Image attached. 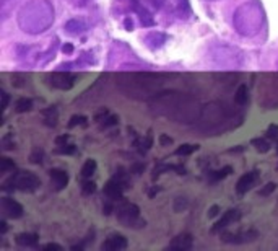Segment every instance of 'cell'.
Listing matches in <instances>:
<instances>
[{"label":"cell","mask_w":278,"mask_h":251,"mask_svg":"<svg viewBox=\"0 0 278 251\" xmlns=\"http://www.w3.org/2000/svg\"><path fill=\"white\" fill-rule=\"evenodd\" d=\"M41 188V179L33 171H16L2 183V189L11 192L18 189L21 192H34Z\"/></svg>","instance_id":"obj_1"},{"label":"cell","mask_w":278,"mask_h":251,"mask_svg":"<svg viewBox=\"0 0 278 251\" xmlns=\"http://www.w3.org/2000/svg\"><path fill=\"white\" fill-rule=\"evenodd\" d=\"M116 217L124 227L129 229H143L146 225V220L140 215V207L137 204L122 201L119 206L116 207Z\"/></svg>","instance_id":"obj_2"},{"label":"cell","mask_w":278,"mask_h":251,"mask_svg":"<svg viewBox=\"0 0 278 251\" xmlns=\"http://www.w3.org/2000/svg\"><path fill=\"white\" fill-rule=\"evenodd\" d=\"M130 173V171H129ZM129 173H126L124 168H119V173L116 171V174L112 176L108 183L104 184V196L108 197L109 201H122L124 199V191L130 188V179Z\"/></svg>","instance_id":"obj_3"},{"label":"cell","mask_w":278,"mask_h":251,"mask_svg":"<svg viewBox=\"0 0 278 251\" xmlns=\"http://www.w3.org/2000/svg\"><path fill=\"white\" fill-rule=\"evenodd\" d=\"M260 237V233L254 229L241 230V232H220V240L226 245H244L252 243Z\"/></svg>","instance_id":"obj_4"},{"label":"cell","mask_w":278,"mask_h":251,"mask_svg":"<svg viewBox=\"0 0 278 251\" xmlns=\"http://www.w3.org/2000/svg\"><path fill=\"white\" fill-rule=\"evenodd\" d=\"M0 211L5 215V217L8 219H21L23 214H25V209L23 206L15 199H11V197H2L0 199Z\"/></svg>","instance_id":"obj_5"},{"label":"cell","mask_w":278,"mask_h":251,"mask_svg":"<svg viewBox=\"0 0 278 251\" xmlns=\"http://www.w3.org/2000/svg\"><path fill=\"white\" fill-rule=\"evenodd\" d=\"M259 179H260V173L257 170H252L249 173H244L238 179V183H236V192H238L239 196L247 194V191H251L254 186L257 184Z\"/></svg>","instance_id":"obj_6"},{"label":"cell","mask_w":278,"mask_h":251,"mask_svg":"<svg viewBox=\"0 0 278 251\" xmlns=\"http://www.w3.org/2000/svg\"><path fill=\"white\" fill-rule=\"evenodd\" d=\"M239 220H241V211H238V209H229V211H226L221 215L220 220L215 222V225L211 227V233H218L224 229H228L229 225H233Z\"/></svg>","instance_id":"obj_7"},{"label":"cell","mask_w":278,"mask_h":251,"mask_svg":"<svg viewBox=\"0 0 278 251\" xmlns=\"http://www.w3.org/2000/svg\"><path fill=\"white\" fill-rule=\"evenodd\" d=\"M129 247L127 238L121 233H112L101 243V251H122Z\"/></svg>","instance_id":"obj_8"},{"label":"cell","mask_w":278,"mask_h":251,"mask_svg":"<svg viewBox=\"0 0 278 251\" xmlns=\"http://www.w3.org/2000/svg\"><path fill=\"white\" fill-rule=\"evenodd\" d=\"M49 84L54 86V88H61V90H70L73 86V80L75 75L72 74H64V72H57L49 75Z\"/></svg>","instance_id":"obj_9"},{"label":"cell","mask_w":278,"mask_h":251,"mask_svg":"<svg viewBox=\"0 0 278 251\" xmlns=\"http://www.w3.org/2000/svg\"><path fill=\"white\" fill-rule=\"evenodd\" d=\"M49 178H51V184L56 191H62L69 186V173L61 168H51L49 170Z\"/></svg>","instance_id":"obj_10"},{"label":"cell","mask_w":278,"mask_h":251,"mask_svg":"<svg viewBox=\"0 0 278 251\" xmlns=\"http://www.w3.org/2000/svg\"><path fill=\"white\" fill-rule=\"evenodd\" d=\"M194 247V237L191 233H181V235H177L173 238V242H171L166 250H177V251H186V250H191Z\"/></svg>","instance_id":"obj_11"},{"label":"cell","mask_w":278,"mask_h":251,"mask_svg":"<svg viewBox=\"0 0 278 251\" xmlns=\"http://www.w3.org/2000/svg\"><path fill=\"white\" fill-rule=\"evenodd\" d=\"M39 242V235L38 233H28V232H23L18 233L15 238V243L18 245V247L23 248H34Z\"/></svg>","instance_id":"obj_12"},{"label":"cell","mask_w":278,"mask_h":251,"mask_svg":"<svg viewBox=\"0 0 278 251\" xmlns=\"http://www.w3.org/2000/svg\"><path fill=\"white\" fill-rule=\"evenodd\" d=\"M134 145L137 147L139 154H141V155L146 154V152H148L151 149V145H153V134H151V131H148V134H146L145 137H141V139H139L137 136H135Z\"/></svg>","instance_id":"obj_13"},{"label":"cell","mask_w":278,"mask_h":251,"mask_svg":"<svg viewBox=\"0 0 278 251\" xmlns=\"http://www.w3.org/2000/svg\"><path fill=\"white\" fill-rule=\"evenodd\" d=\"M164 171H176L177 174H186V168L181 165H164V163H158V165L153 168V178L159 176Z\"/></svg>","instance_id":"obj_14"},{"label":"cell","mask_w":278,"mask_h":251,"mask_svg":"<svg viewBox=\"0 0 278 251\" xmlns=\"http://www.w3.org/2000/svg\"><path fill=\"white\" fill-rule=\"evenodd\" d=\"M251 145L254 149H256L257 152H260V154H267V152L272 149V144H270V139L265 136V137H256L251 141Z\"/></svg>","instance_id":"obj_15"},{"label":"cell","mask_w":278,"mask_h":251,"mask_svg":"<svg viewBox=\"0 0 278 251\" xmlns=\"http://www.w3.org/2000/svg\"><path fill=\"white\" fill-rule=\"evenodd\" d=\"M96 168H98L96 160L88 159V160L83 163V167H81V170H80L81 178H83V179H90V178L93 176V174L96 173Z\"/></svg>","instance_id":"obj_16"},{"label":"cell","mask_w":278,"mask_h":251,"mask_svg":"<svg viewBox=\"0 0 278 251\" xmlns=\"http://www.w3.org/2000/svg\"><path fill=\"white\" fill-rule=\"evenodd\" d=\"M233 173V168L231 167H223L221 170H216V171H210L208 173V181L210 183H216V181H220V179H223V178H226V176H229V174Z\"/></svg>","instance_id":"obj_17"},{"label":"cell","mask_w":278,"mask_h":251,"mask_svg":"<svg viewBox=\"0 0 278 251\" xmlns=\"http://www.w3.org/2000/svg\"><path fill=\"white\" fill-rule=\"evenodd\" d=\"M247 100H249V90H247V85L242 84V85H239V88L234 93V101H236V104H239V106H244Z\"/></svg>","instance_id":"obj_18"},{"label":"cell","mask_w":278,"mask_h":251,"mask_svg":"<svg viewBox=\"0 0 278 251\" xmlns=\"http://www.w3.org/2000/svg\"><path fill=\"white\" fill-rule=\"evenodd\" d=\"M65 30H67L70 34H80L81 31L86 30V25L81 20L73 18V20H70L67 25H65Z\"/></svg>","instance_id":"obj_19"},{"label":"cell","mask_w":278,"mask_h":251,"mask_svg":"<svg viewBox=\"0 0 278 251\" xmlns=\"http://www.w3.org/2000/svg\"><path fill=\"white\" fill-rule=\"evenodd\" d=\"M200 147L197 144H182V145H179V147H177L176 150H174V155H177V157H186V155H192L194 152H197Z\"/></svg>","instance_id":"obj_20"},{"label":"cell","mask_w":278,"mask_h":251,"mask_svg":"<svg viewBox=\"0 0 278 251\" xmlns=\"http://www.w3.org/2000/svg\"><path fill=\"white\" fill-rule=\"evenodd\" d=\"M33 109V101L29 98H20L15 103V111L16 113H29Z\"/></svg>","instance_id":"obj_21"},{"label":"cell","mask_w":278,"mask_h":251,"mask_svg":"<svg viewBox=\"0 0 278 251\" xmlns=\"http://www.w3.org/2000/svg\"><path fill=\"white\" fill-rule=\"evenodd\" d=\"M43 114H44V121H46L47 126H52V127H54V126L57 124V118H59V116H57L56 106H51V108L44 109Z\"/></svg>","instance_id":"obj_22"},{"label":"cell","mask_w":278,"mask_h":251,"mask_svg":"<svg viewBox=\"0 0 278 251\" xmlns=\"http://www.w3.org/2000/svg\"><path fill=\"white\" fill-rule=\"evenodd\" d=\"M15 170V162L8 159V157H3L0 159V174H7V173H13Z\"/></svg>","instance_id":"obj_23"},{"label":"cell","mask_w":278,"mask_h":251,"mask_svg":"<svg viewBox=\"0 0 278 251\" xmlns=\"http://www.w3.org/2000/svg\"><path fill=\"white\" fill-rule=\"evenodd\" d=\"M117 124H119V118H117L116 114H109L108 118L99 122V129L104 131V129H109V127H112V126H117Z\"/></svg>","instance_id":"obj_24"},{"label":"cell","mask_w":278,"mask_h":251,"mask_svg":"<svg viewBox=\"0 0 278 251\" xmlns=\"http://www.w3.org/2000/svg\"><path fill=\"white\" fill-rule=\"evenodd\" d=\"M94 191H96V183H94V181L85 179L83 183H81V194L83 196H91Z\"/></svg>","instance_id":"obj_25"},{"label":"cell","mask_w":278,"mask_h":251,"mask_svg":"<svg viewBox=\"0 0 278 251\" xmlns=\"http://www.w3.org/2000/svg\"><path fill=\"white\" fill-rule=\"evenodd\" d=\"M0 145H2V150H15V141H13V136L11 134H5L2 137V141H0Z\"/></svg>","instance_id":"obj_26"},{"label":"cell","mask_w":278,"mask_h":251,"mask_svg":"<svg viewBox=\"0 0 278 251\" xmlns=\"http://www.w3.org/2000/svg\"><path fill=\"white\" fill-rule=\"evenodd\" d=\"M86 116H83V114H73L72 118H70V121H69V127L70 129H73V127H76V126H85L86 124Z\"/></svg>","instance_id":"obj_27"},{"label":"cell","mask_w":278,"mask_h":251,"mask_svg":"<svg viewBox=\"0 0 278 251\" xmlns=\"http://www.w3.org/2000/svg\"><path fill=\"white\" fill-rule=\"evenodd\" d=\"M56 154L59 155H75L76 154V147L72 144H67V145H62V147H59L56 150Z\"/></svg>","instance_id":"obj_28"},{"label":"cell","mask_w":278,"mask_h":251,"mask_svg":"<svg viewBox=\"0 0 278 251\" xmlns=\"http://www.w3.org/2000/svg\"><path fill=\"white\" fill-rule=\"evenodd\" d=\"M43 157H44V152L36 149L31 155H29V162L34 163V165H41V163H43Z\"/></svg>","instance_id":"obj_29"},{"label":"cell","mask_w":278,"mask_h":251,"mask_svg":"<svg viewBox=\"0 0 278 251\" xmlns=\"http://www.w3.org/2000/svg\"><path fill=\"white\" fill-rule=\"evenodd\" d=\"M275 189H277V184H275V183H267V184L264 186V188L259 189V196L267 197V196H270Z\"/></svg>","instance_id":"obj_30"},{"label":"cell","mask_w":278,"mask_h":251,"mask_svg":"<svg viewBox=\"0 0 278 251\" xmlns=\"http://www.w3.org/2000/svg\"><path fill=\"white\" fill-rule=\"evenodd\" d=\"M267 137L270 139V141H278V126L277 124H270L267 127Z\"/></svg>","instance_id":"obj_31"},{"label":"cell","mask_w":278,"mask_h":251,"mask_svg":"<svg viewBox=\"0 0 278 251\" xmlns=\"http://www.w3.org/2000/svg\"><path fill=\"white\" fill-rule=\"evenodd\" d=\"M158 144L161 145V147H169V145L173 144V137H169L168 134H159Z\"/></svg>","instance_id":"obj_32"},{"label":"cell","mask_w":278,"mask_h":251,"mask_svg":"<svg viewBox=\"0 0 278 251\" xmlns=\"http://www.w3.org/2000/svg\"><path fill=\"white\" fill-rule=\"evenodd\" d=\"M108 116H109V109H108V108H103L101 111H99V113L94 114L93 121H94V122H98V124H99V122H101L103 119L108 118Z\"/></svg>","instance_id":"obj_33"},{"label":"cell","mask_w":278,"mask_h":251,"mask_svg":"<svg viewBox=\"0 0 278 251\" xmlns=\"http://www.w3.org/2000/svg\"><path fill=\"white\" fill-rule=\"evenodd\" d=\"M143 170H145V165L143 163H135V165H132L130 167V174H135V176H139V174H141L143 173Z\"/></svg>","instance_id":"obj_34"},{"label":"cell","mask_w":278,"mask_h":251,"mask_svg":"<svg viewBox=\"0 0 278 251\" xmlns=\"http://www.w3.org/2000/svg\"><path fill=\"white\" fill-rule=\"evenodd\" d=\"M186 207H187V201L184 199V197H177V201L174 204V211L181 212V211H184Z\"/></svg>","instance_id":"obj_35"},{"label":"cell","mask_w":278,"mask_h":251,"mask_svg":"<svg viewBox=\"0 0 278 251\" xmlns=\"http://www.w3.org/2000/svg\"><path fill=\"white\" fill-rule=\"evenodd\" d=\"M69 141H70V137L67 136V134H62V136L56 137V145L57 147H62V145H67Z\"/></svg>","instance_id":"obj_36"},{"label":"cell","mask_w":278,"mask_h":251,"mask_svg":"<svg viewBox=\"0 0 278 251\" xmlns=\"http://www.w3.org/2000/svg\"><path fill=\"white\" fill-rule=\"evenodd\" d=\"M0 96H2V111H5V109H7V108H8L10 95H8V93H7V91H5V90H2V95H0Z\"/></svg>","instance_id":"obj_37"},{"label":"cell","mask_w":278,"mask_h":251,"mask_svg":"<svg viewBox=\"0 0 278 251\" xmlns=\"http://www.w3.org/2000/svg\"><path fill=\"white\" fill-rule=\"evenodd\" d=\"M220 211H221L220 206H216V204H215V206H211L208 209V217H216V215L220 214Z\"/></svg>","instance_id":"obj_38"},{"label":"cell","mask_w":278,"mask_h":251,"mask_svg":"<svg viewBox=\"0 0 278 251\" xmlns=\"http://www.w3.org/2000/svg\"><path fill=\"white\" fill-rule=\"evenodd\" d=\"M43 250L46 251H49V250H57V251H62V247L61 245H57V243H47L43 247Z\"/></svg>","instance_id":"obj_39"},{"label":"cell","mask_w":278,"mask_h":251,"mask_svg":"<svg viewBox=\"0 0 278 251\" xmlns=\"http://www.w3.org/2000/svg\"><path fill=\"white\" fill-rule=\"evenodd\" d=\"M62 52H64V54H72V52H73V46L72 44H64L62 46Z\"/></svg>","instance_id":"obj_40"},{"label":"cell","mask_w":278,"mask_h":251,"mask_svg":"<svg viewBox=\"0 0 278 251\" xmlns=\"http://www.w3.org/2000/svg\"><path fill=\"white\" fill-rule=\"evenodd\" d=\"M124 26H126V30H127V31H132V28H134L132 21H130L129 18H126V20H124Z\"/></svg>","instance_id":"obj_41"},{"label":"cell","mask_w":278,"mask_h":251,"mask_svg":"<svg viewBox=\"0 0 278 251\" xmlns=\"http://www.w3.org/2000/svg\"><path fill=\"white\" fill-rule=\"evenodd\" d=\"M5 232H7V224H5V220H2V222H0V233L3 235Z\"/></svg>","instance_id":"obj_42"},{"label":"cell","mask_w":278,"mask_h":251,"mask_svg":"<svg viewBox=\"0 0 278 251\" xmlns=\"http://www.w3.org/2000/svg\"><path fill=\"white\" fill-rule=\"evenodd\" d=\"M158 191H159V188H153V189H151V191L148 192V196H150V197H153V196H155V194H156V192H158Z\"/></svg>","instance_id":"obj_43"},{"label":"cell","mask_w":278,"mask_h":251,"mask_svg":"<svg viewBox=\"0 0 278 251\" xmlns=\"http://www.w3.org/2000/svg\"><path fill=\"white\" fill-rule=\"evenodd\" d=\"M277 152H278V141H277Z\"/></svg>","instance_id":"obj_44"}]
</instances>
